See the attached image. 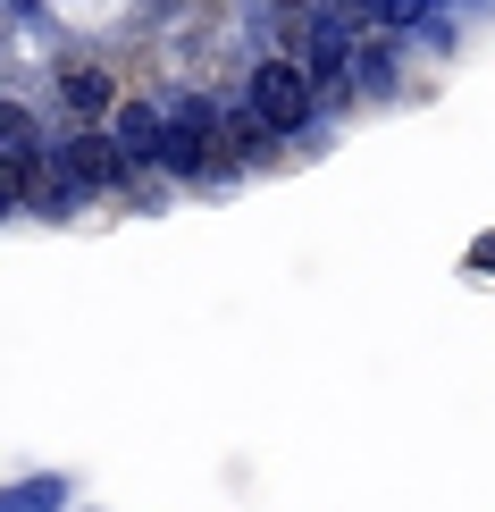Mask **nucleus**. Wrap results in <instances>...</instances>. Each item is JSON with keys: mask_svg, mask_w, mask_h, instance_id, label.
I'll return each instance as SVG.
<instances>
[{"mask_svg": "<svg viewBox=\"0 0 495 512\" xmlns=\"http://www.w3.org/2000/svg\"><path fill=\"white\" fill-rule=\"evenodd\" d=\"M126 177V152H118V135H68L51 152V177H42V194L34 202H51V210H68V202H84V194H110V185Z\"/></svg>", "mask_w": 495, "mask_h": 512, "instance_id": "obj_1", "label": "nucleus"}, {"mask_svg": "<svg viewBox=\"0 0 495 512\" xmlns=\"http://www.w3.org/2000/svg\"><path fill=\"white\" fill-rule=\"evenodd\" d=\"M244 110L269 126V135H303L311 126V76L294 68V59H261V68L244 76Z\"/></svg>", "mask_w": 495, "mask_h": 512, "instance_id": "obj_2", "label": "nucleus"}, {"mask_svg": "<svg viewBox=\"0 0 495 512\" xmlns=\"http://www.w3.org/2000/svg\"><path fill=\"white\" fill-rule=\"evenodd\" d=\"M59 110L84 118V126H101V118H118V84L101 59H59Z\"/></svg>", "mask_w": 495, "mask_h": 512, "instance_id": "obj_3", "label": "nucleus"}, {"mask_svg": "<svg viewBox=\"0 0 495 512\" xmlns=\"http://www.w3.org/2000/svg\"><path fill=\"white\" fill-rule=\"evenodd\" d=\"M110 135H118V152L135 168H160L168 160V110H152V101H118Z\"/></svg>", "mask_w": 495, "mask_h": 512, "instance_id": "obj_4", "label": "nucleus"}, {"mask_svg": "<svg viewBox=\"0 0 495 512\" xmlns=\"http://www.w3.org/2000/svg\"><path fill=\"white\" fill-rule=\"evenodd\" d=\"M294 68H303L311 84H344V68H353V51H344V26L328 17V26H303V42H294Z\"/></svg>", "mask_w": 495, "mask_h": 512, "instance_id": "obj_5", "label": "nucleus"}, {"mask_svg": "<svg viewBox=\"0 0 495 512\" xmlns=\"http://www.w3.org/2000/svg\"><path fill=\"white\" fill-rule=\"evenodd\" d=\"M269 143H277V135H269L252 110H227V118H219V152H235V160H269Z\"/></svg>", "mask_w": 495, "mask_h": 512, "instance_id": "obj_6", "label": "nucleus"}, {"mask_svg": "<svg viewBox=\"0 0 495 512\" xmlns=\"http://www.w3.org/2000/svg\"><path fill=\"white\" fill-rule=\"evenodd\" d=\"M0 135H9V168H34L42 143H34V110H26V101H9V110H0Z\"/></svg>", "mask_w": 495, "mask_h": 512, "instance_id": "obj_7", "label": "nucleus"}, {"mask_svg": "<svg viewBox=\"0 0 495 512\" xmlns=\"http://www.w3.org/2000/svg\"><path fill=\"white\" fill-rule=\"evenodd\" d=\"M353 84L361 93H386V84H395V51H386V42H361L353 51Z\"/></svg>", "mask_w": 495, "mask_h": 512, "instance_id": "obj_8", "label": "nucleus"}, {"mask_svg": "<svg viewBox=\"0 0 495 512\" xmlns=\"http://www.w3.org/2000/svg\"><path fill=\"white\" fill-rule=\"evenodd\" d=\"M9 512H59V479H26L9 496Z\"/></svg>", "mask_w": 495, "mask_h": 512, "instance_id": "obj_9", "label": "nucleus"}, {"mask_svg": "<svg viewBox=\"0 0 495 512\" xmlns=\"http://www.w3.org/2000/svg\"><path fill=\"white\" fill-rule=\"evenodd\" d=\"M328 9H336V26H361V17H378V26H386L395 0H328Z\"/></svg>", "mask_w": 495, "mask_h": 512, "instance_id": "obj_10", "label": "nucleus"}]
</instances>
